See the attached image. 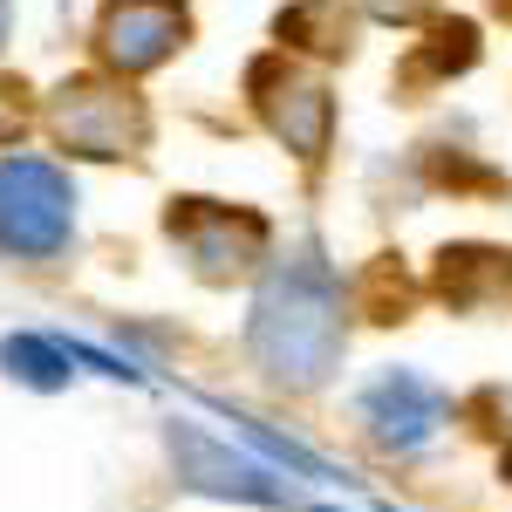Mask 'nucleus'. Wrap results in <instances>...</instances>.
Instances as JSON below:
<instances>
[{"label":"nucleus","instance_id":"obj_1","mask_svg":"<svg viewBox=\"0 0 512 512\" xmlns=\"http://www.w3.org/2000/svg\"><path fill=\"white\" fill-rule=\"evenodd\" d=\"M260 355L274 376H321V362L335 355V308L328 294H301L280 280L274 294L260 301Z\"/></svg>","mask_w":512,"mask_h":512},{"label":"nucleus","instance_id":"obj_2","mask_svg":"<svg viewBox=\"0 0 512 512\" xmlns=\"http://www.w3.org/2000/svg\"><path fill=\"white\" fill-rule=\"evenodd\" d=\"M0 239L21 253H48L62 239V185L48 171H35V164L0 171Z\"/></svg>","mask_w":512,"mask_h":512}]
</instances>
